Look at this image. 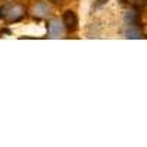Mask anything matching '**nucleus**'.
<instances>
[{"instance_id": "f257e3e1", "label": "nucleus", "mask_w": 147, "mask_h": 147, "mask_svg": "<svg viewBox=\"0 0 147 147\" xmlns=\"http://www.w3.org/2000/svg\"><path fill=\"white\" fill-rule=\"evenodd\" d=\"M28 15L37 21H47L55 15V5L50 0H34L28 6Z\"/></svg>"}, {"instance_id": "f03ea898", "label": "nucleus", "mask_w": 147, "mask_h": 147, "mask_svg": "<svg viewBox=\"0 0 147 147\" xmlns=\"http://www.w3.org/2000/svg\"><path fill=\"white\" fill-rule=\"evenodd\" d=\"M47 38L52 40H62L66 37V28L63 25V21L60 16H52L47 19Z\"/></svg>"}, {"instance_id": "7ed1b4c3", "label": "nucleus", "mask_w": 147, "mask_h": 147, "mask_svg": "<svg viewBox=\"0 0 147 147\" xmlns=\"http://www.w3.org/2000/svg\"><path fill=\"white\" fill-rule=\"evenodd\" d=\"M25 15H28V7L19 2L9 3L6 7H3V18L7 22H19Z\"/></svg>"}, {"instance_id": "20e7f679", "label": "nucleus", "mask_w": 147, "mask_h": 147, "mask_svg": "<svg viewBox=\"0 0 147 147\" xmlns=\"http://www.w3.org/2000/svg\"><path fill=\"white\" fill-rule=\"evenodd\" d=\"M60 18L63 21V25L68 34H75L80 30V19H78L75 9H65Z\"/></svg>"}, {"instance_id": "39448f33", "label": "nucleus", "mask_w": 147, "mask_h": 147, "mask_svg": "<svg viewBox=\"0 0 147 147\" xmlns=\"http://www.w3.org/2000/svg\"><path fill=\"white\" fill-rule=\"evenodd\" d=\"M140 19H141L140 9L131 6L129 9L125 10V13H124V24L125 25H138Z\"/></svg>"}, {"instance_id": "423d86ee", "label": "nucleus", "mask_w": 147, "mask_h": 147, "mask_svg": "<svg viewBox=\"0 0 147 147\" xmlns=\"http://www.w3.org/2000/svg\"><path fill=\"white\" fill-rule=\"evenodd\" d=\"M125 38H131V40H137L143 37V31L140 28V25H127L125 31H124Z\"/></svg>"}, {"instance_id": "0eeeda50", "label": "nucleus", "mask_w": 147, "mask_h": 147, "mask_svg": "<svg viewBox=\"0 0 147 147\" xmlns=\"http://www.w3.org/2000/svg\"><path fill=\"white\" fill-rule=\"evenodd\" d=\"M131 3L132 7H137V9H143L146 5H147V0H128Z\"/></svg>"}, {"instance_id": "6e6552de", "label": "nucleus", "mask_w": 147, "mask_h": 147, "mask_svg": "<svg viewBox=\"0 0 147 147\" xmlns=\"http://www.w3.org/2000/svg\"><path fill=\"white\" fill-rule=\"evenodd\" d=\"M107 2H109V0H96L93 6H94V7H102V6H105Z\"/></svg>"}, {"instance_id": "1a4fd4ad", "label": "nucleus", "mask_w": 147, "mask_h": 147, "mask_svg": "<svg viewBox=\"0 0 147 147\" xmlns=\"http://www.w3.org/2000/svg\"><path fill=\"white\" fill-rule=\"evenodd\" d=\"M50 2L53 5H62V3H65V0H50Z\"/></svg>"}]
</instances>
